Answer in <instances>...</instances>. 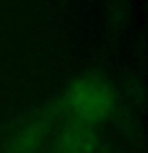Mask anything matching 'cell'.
<instances>
[{
  "mask_svg": "<svg viewBox=\"0 0 148 153\" xmlns=\"http://www.w3.org/2000/svg\"><path fill=\"white\" fill-rule=\"evenodd\" d=\"M115 104L113 88L97 75L75 78L64 96V105L73 121L92 128L112 117Z\"/></svg>",
  "mask_w": 148,
  "mask_h": 153,
  "instance_id": "1",
  "label": "cell"
},
{
  "mask_svg": "<svg viewBox=\"0 0 148 153\" xmlns=\"http://www.w3.org/2000/svg\"><path fill=\"white\" fill-rule=\"evenodd\" d=\"M97 148V134L92 126L73 121L59 134L53 153H94Z\"/></svg>",
  "mask_w": 148,
  "mask_h": 153,
  "instance_id": "2",
  "label": "cell"
}]
</instances>
